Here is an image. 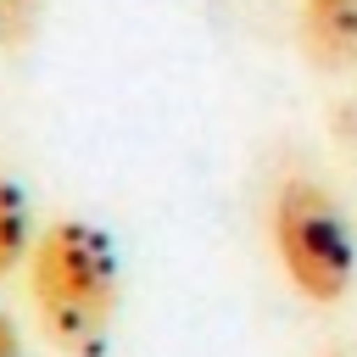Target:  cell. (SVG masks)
Listing matches in <instances>:
<instances>
[{"instance_id":"obj_1","label":"cell","mask_w":357,"mask_h":357,"mask_svg":"<svg viewBox=\"0 0 357 357\" xmlns=\"http://www.w3.org/2000/svg\"><path fill=\"white\" fill-rule=\"evenodd\" d=\"M28 296L50 346H61L67 357H100L123 301V268L112 234L84 218L45 223L28 251Z\"/></svg>"},{"instance_id":"obj_2","label":"cell","mask_w":357,"mask_h":357,"mask_svg":"<svg viewBox=\"0 0 357 357\" xmlns=\"http://www.w3.org/2000/svg\"><path fill=\"white\" fill-rule=\"evenodd\" d=\"M268 240H273L279 273L290 279V290L301 301H312V307L346 301V290L357 279V245H351L340 201L324 184L301 178V173L279 178L273 206H268Z\"/></svg>"},{"instance_id":"obj_3","label":"cell","mask_w":357,"mask_h":357,"mask_svg":"<svg viewBox=\"0 0 357 357\" xmlns=\"http://www.w3.org/2000/svg\"><path fill=\"white\" fill-rule=\"evenodd\" d=\"M296 39L318 73H357V0H301Z\"/></svg>"},{"instance_id":"obj_4","label":"cell","mask_w":357,"mask_h":357,"mask_svg":"<svg viewBox=\"0 0 357 357\" xmlns=\"http://www.w3.org/2000/svg\"><path fill=\"white\" fill-rule=\"evenodd\" d=\"M28 251H33V218H28V195L0 173V279L17 268V262H28Z\"/></svg>"},{"instance_id":"obj_5","label":"cell","mask_w":357,"mask_h":357,"mask_svg":"<svg viewBox=\"0 0 357 357\" xmlns=\"http://www.w3.org/2000/svg\"><path fill=\"white\" fill-rule=\"evenodd\" d=\"M45 22V0H0V50H22Z\"/></svg>"},{"instance_id":"obj_6","label":"cell","mask_w":357,"mask_h":357,"mask_svg":"<svg viewBox=\"0 0 357 357\" xmlns=\"http://www.w3.org/2000/svg\"><path fill=\"white\" fill-rule=\"evenodd\" d=\"M329 134H335V145L346 151V162L357 167V95H346V100L329 106Z\"/></svg>"},{"instance_id":"obj_7","label":"cell","mask_w":357,"mask_h":357,"mask_svg":"<svg viewBox=\"0 0 357 357\" xmlns=\"http://www.w3.org/2000/svg\"><path fill=\"white\" fill-rule=\"evenodd\" d=\"M0 357H22V335H17V324H11L6 307H0Z\"/></svg>"}]
</instances>
